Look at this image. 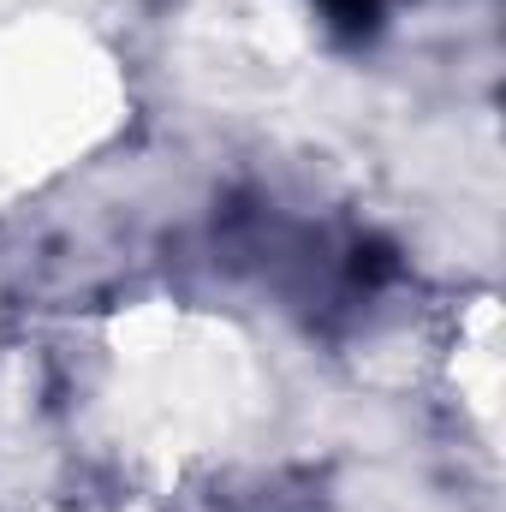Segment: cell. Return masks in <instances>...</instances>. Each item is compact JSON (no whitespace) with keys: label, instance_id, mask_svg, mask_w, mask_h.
<instances>
[{"label":"cell","instance_id":"obj_1","mask_svg":"<svg viewBox=\"0 0 506 512\" xmlns=\"http://www.w3.org/2000/svg\"><path fill=\"white\" fill-rule=\"evenodd\" d=\"M322 12H328L334 30H346V36H370V30H376V0H322Z\"/></svg>","mask_w":506,"mask_h":512}]
</instances>
